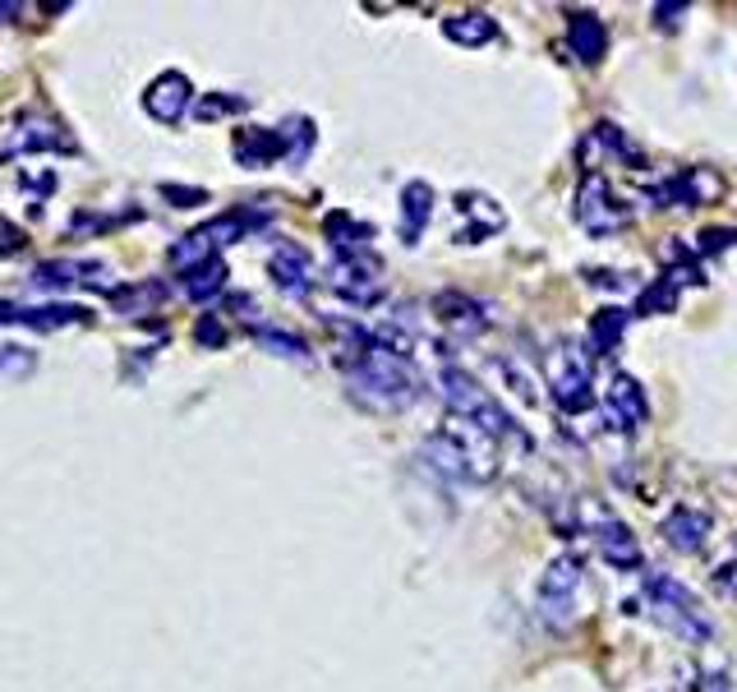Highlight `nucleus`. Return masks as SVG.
<instances>
[{
    "label": "nucleus",
    "instance_id": "1",
    "mask_svg": "<svg viewBox=\"0 0 737 692\" xmlns=\"http://www.w3.org/2000/svg\"><path fill=\"white\" fill-rule=\"evenodd\" d=\"M337 370L351 383V393L374 411H405L420 401V379L411 370V356L387 346L378 333H364L346 323V346L337 351Z\"/></svg>",
    "mask_w": 737,
    "mask_h": 692
},
{
    "label": "nucleus",
    "instance_id": "2",
    "mask_svg": "<svg viewBox=\"0 0 737 692\" xmlns=\"http://www.w3.org/2000/svg\"><path fill=\"white\" fill-rule=\"evenodd\" d=\"M438 393H442V401H448V411H452L457 420L484 430V434L494 438V444H526V448H530V438H521L516 420L498 407V397L484 388L479 379L465 374L461 364H442V370H438Z\"/></svg>",
    "mask_w": 737,
    "mask_h": 692
},
{
    "label": "nucleus",
    "instance_id": "3",
    "mask_svg": "<svg viewBox=\"0 0 737 692\" xmlns=\"http://www.w3.org/2000/svg\"><path fill=\"white\" fill-rule=\"evenodd\" d=\"M646 605L654 609L659 623L673 628V638L696 642V646L714 638V623H710V614L701 609V601H696V595L669 572H646Z\"/></svg>",
    "mask_w": 737,
    "mask_h": 692
},
{
    "label": "nucleus",
    "instance_id": "4",
    "mask_svg": "<svg viewBox=\"0 0 737 692\" xmlns=\"http://www.w3.org/2000/svg\"><path fill=\"white\" fill-rule=\"evenodd\" d=\"M590 356L576 342H558L549 351V388L562 411H586L590 407Z\"/></svg>",
    "mask_w": 737,
    "mask_h": 692
},
{
    "label": "nucleus",
    "instance_id": "5",
    "mask_svg": "<svg viewBox=\"0 0 737 692\" xmlns=\"http://www.w3.org/2000/svg\"><path fill=\"white\" fill-rule=\"evenodd\" d=\"M576 595H580V564L572 554H558L549 564L545 582H539V619L549 628H572L576 623Z\"/></svg>",
    "mask_w": 737,
    "mask_h": 692
},
{
    "label": "nucleus",
    "instance_id": "6",
    "mask_svg": "<svg viewBox=\"0 0 737 692\" xmlns=\"http://www.w3.org/2000/svg\"><path fill=\"white\" fill-rule=\"evenodd\" d=\"M576 218L590 236H613V231H623L632 222V208H623L613 199L604 176H586L580 181V195H576Z\"/></svg>",
    "mask_w": 737,
    "mask_h": 692
},
{
    "label": "nucleus",
    "instance_id": "7",
    "mask_svg": "<svg viewBox=\"0 0 737 692\" xmlns=\"http://www.w3.org/2000/svg\"><path fill=\"white\" fill-rule=\"evenodd\" d=\"M586 522H590V541L599 549V559L609 568H636L641 564V545H636L632 527L623 517H613L609 508H586Z\"/></svg>",
    "mask_w": 737,
    "mask_h": 692
},
{
    "label": "nucleus",
    "instance_id": "8",
    "mask_svg": "<svg viewBox=\"0 0 737 692\" xmlns=\"http://www.w3.org/2000/svg\"><path fill=\"white\" fill-rule=\"evenodd\" d=\"M378 259L374 255H337L333 259V292L341 296V300H351V305H374L378 300Z\"/></svg>",
    "mask_w": 737,
    "mask_h": 692
},
{
    "label": "nucleus",
    "instance_id": "9",
    "mask_svg": "<svg viewBox=\"0 0 737 692\" xmlns=\"http://www.w3.org/2000/svg\"><path fill=\"white\" fill-rule=\"evenodd\" d=\"M604 416H609V425L613 430H641L646 420H650V401L641 393V383H636L632 374H613L609 379V388H604Z\"/></svg>",
    "mask_w": 737,
    "mask_h": 692
},
{
    "label": "nucleus",
    "instance_id": "10",
    "mask_svg": "<svg viewBox=\"0 0 737 692\" xmlns=\"http://www.w3.org/2000/svg\"><path fill=\"white\" fill-rule=\"evenodd\" d=\"M189 98H193V88H189L185 74L166 70V74H158V79L148 84L143 107H148V115H158V121H166V125H176L180 115H185V107H189Z\"/></svg>",
    "mask_w": 737,
    "mask_h": 692
},
{
    "label": "nucleus",
    "instance_id": "11",
    "mask_svg": "<svg viewBox=\"0 0 737 692\" xmlns=\"http://www.w3.org/2000/svg\"><path fill=\"white\" fill-rule=\"evenodd\" d=\"M434 314H438L442 329H452L457 337H479L484 323H489V319H484V305L471 300V296H461V292H442L434 300Z\"/></svg>",
    "mask_w": 737,
    "mask_h": 692
},
{
    "label": "nucleus",
    "instance_id": "12",
    "mask_svg": "<svg viewBox=\"0 0 737 692\" xmlns=\"http://www.w3.org/2000/svg\"><path fill=\"white\" fill-rule=\"evenodd\" d=\"M267 273H273V282L286 296H304L314 286V268H309V255L300 245H277L273 259H267Z\"/></svg>",
    "mask_w": 737,
    "mask_h": 692
},
{
    "label": "nucleus",
    "instance_id": "13",
    "mask_svg": "<svg viewBox=\"0 0 737 692\" xmlns=\"http://www.w3.org/2000/svg\"><path fill=\"white\" fill-rule=\"evenodd\" d=\"M457 208H461L465 218H471V226L457 231L461 245H475V240L489 236V231H502V226H508V213H502L498 199H489V195H461Z\"/></svg>",
    "mask_w": 737,
    "mask_h": 692
},
{
    "label": "nucleus",
    "instance_id": "14",
    "mask_svg": "<svg viewBox=\"0 0 737 692\" xmlns=\"http://www.w3.org/2000/svg\"><path fill=\"white\" fill-rule=\"evenodd\" d=\"M604 47H609V33H604V24H599L595 14H586V10L567 14V51L576 55L580 65H595L599 55H604Z\"/></svg>",
    "mask_w": 737,
    "mask_h": 692
},
{
    "label": "nucleus",
    "instance_id": "15",
    "mask_svg": "<svg viewBox=\"0 0 737 692\" xmlns=\"http://www.w3.org/2000/svg\"><path fill=\"white\" fill-rule=\"evenodd\" d=\"M442 37L457 47H489L498 37V18L484 14V10H461L442 18Z\"/></svg>",
    "mask_w": 737,
    "mask_h": 692
},
{
    "label": "nucleus",
    "instance_id": "16",
    "mask_svg": "<svg viewBox=\"0 0 737 692\" xmlns=\"http://www.w3.org/2000/svg\"><path fill=\"white\" fill-rule=\"evenodd\" d=\"M434 218V189L429 181H411L401 189V240L415 245L424 236V226Z\"/></svg>",
    "mask_w": 737,
    "mask_h": 692
},
{
    "label": "nucleus",
    "instance_id": "17",
    "mask_svg": "<svg viewBox=\"0 0 737 692\" xmlns=\"http://www.w3.org/2000/svg\"><path fill=\"white\" fill-rule=\"evenodd\" d=\"M88 310L79 305H42V310H28V305H0V323H28V329H65V323H84Z\"/></svg>",
    "mask_w": 737,
    "mask_h": 692
},
{
    "label": "nucleus",
    "instance_id": "18",
    "mask_svg": "<svg viewBox=\"0 0 737 692\" xmlns=\"http://www.w3.org/2000/svg\"><path fill=\"white\" fill-rule=\"evenodd\" d=\"M286 158V134L282 129H240L236 134V162L240 166H267Z\"/></svg>",
    "mask_w": 737,
    "mask_h": 692
},
{
    "label": "nucleus",
    "instance_id": "19",
    "mask_svg": "<svg viewBox=\"0 0 737 692\" xmlns=\"http://www.w3.org/2000/svg\"><path fill=\"white\" fill-rule=\"evenodd\" d=\"M710 535V517L696 512V508H673V517H664V541L677 554H696Z\"/></svg>",
    "mask_w": 737,
    "mask_h": 692
},
{
    "label": "nucleus",
    "instance_id": "20",
    "mask_svg": "<svg viewBox=\"0 0 737 692\" xmlns=\"http://www.w3.org/2000/svg\"><path fill=\"white\" fill-rule=\"evenodd\" d=\"M705 195H714V181H710V176H701V171H683L677 181L650 189V199H659V203H683V208L701 203Z\"/></svg>",
    "mask_w": 737,
    "mask_h": 692
},
{
    "label": "nucleus",
    "instance_id": "21",
    "mask_svg": "<svg viewBox=\"0 0 737 692\" xmlns=\"http://www.w3.org/2000/svg\"><path fill=\"white\" fill-rule=\"evenodd\" d=\"M623 333H627V314L613 310V305H604V310L590 319V346H595V356H613L617 342H623Z\"/></svg>",
    "mask_w": 737,
    "mask_h": 692
},
{
    "label": "nucleus",
    "instance_id": "22",
    "mask_svg": "<svg viewBox=\"0 0 737 692\" xmlns=\"http://www.w3.org/2000/svg\"><path fill=\"white\" fill-rule=\"evenodd\" d=\"M327 236H333V249H337V255H374V249H368V226L351 222L346 213H333V218H327Z\"/></svg>",
    "mask_w": 737,
    "mask_h": 692
},
{
    "label": "nucleus",
    "instance_id": "23",
    "mask_svg": "<svg viewBox=\"0 0 737 692\" xmlns=\"http://www.w3.org/2000/svg\"><path fill=\"white\" fill-rule=\"evenodd\" d=\"M166 292H162V286L158 282H139V286H125V292H111V305H115V310H121V314H143V310H152V305H158Z\"/></svg>",
    "mask_w": 737,
    "mask_h": 692
},
{
    "label": "nucleus",
    "instance_id": "24",
    "mask_svg": "<svg viewBox=\"0 0 737 692\" xmlns=\"http://www.w3.org/2000/svg\"><path fill=\"white\" fill-rule=\"evenodd\" d=\"M226 286V263L222 259H212V263H203V268H193V273L185 277V292H189V300H212Z\"/></svg>",
    "mask_w": 737,
    "mask_h": 692
},
{
    "label": "nucleus",
    "instance_id": "25",
    "mask_svg": "<svg viewBox=\"0 0 737 692\" xmlns=\"http://www.w3.org/2000/svg\"><path fill=\"white\" fill-rule=\"evenodd\" d=\"M37 370V356L28 351V346H18V342H0V383H10V379H28Z\"/></svg>",
    "mask_w": 737,
    "mask_h": 692
},
{
    "label": "nucleus",
    "instance_id": "26",
    "mask_svg": "<svg viewBox=\"0 0 737 692\" xmlns=\"http://www.w3.org/2000/svg\"><path fill=\"white\" fill-rule=\"evenodd\" d=\"M259 346H267V351H277L286 360H309V346L296 337V333H282V329H254Z\"/></svg>",
    "mask_w": 737,
    "mask_h": 692
},
{
    "label": "nucleus",
    "instance_id": "27",
    "mask_svg": "<svg viewBox=\"0 0 737 692\" xmlns=\"http://www.w3.org/2000/svg\"><path fill=\"white\" fill-rule=\"evenodd\" d=\"M282 134H286V158H290V162H304L309 148H314V125H309V121H286Z\"/></svg>",
    "mask_w": 737,
    "mask_h": 692
},
{
    "label": "nucleus",
    "instance_id": "28",
    "mask_svg": "<svg viewBox=\"0 0 737 692\" xmlns=\"http://www.w3.org/2000/svg\"><path fill=\"white\" fill-rule=\"evenodd\" d=\"M673 305H677V286H673V277H659L650 292L636 300V310H641V314H659V310H673Z\"/></svg>",
    "mask_w": 737,
    "mask_h": 692
},
{
    "label": "nucleus",
    "instance_id": "29",
    "mask_svg": "<svg viewBox=\"0 0 737 692\" xmlns=\"http://www.w3.org/2000/svg\"><path fill=\"white\" fill-rule=\"evenodd\" d=\"M226 111H245V98H208L199 115H226Z\"/></svg>",
    "mask_w": 737,
    "mask_h": 692
},
{
    "label": "nucleus",
    "instance_id": "30",
    "mask_svg": "<svg viewBox=\"0 0 737 692\" xmlns=\"http://www.w3.org/2000/svg\"><path fill=\"white\" fill-rule=\"evenodd\" d=\"M193 337H199L203 346H222V342H226V333H222V323H217V319H203L199 329H193Z\"/></svg>",
    "mask_w": 737,
    "mask_h": 692
},
{
    "label": "nucleus",
    "instance_id": "31",
    "mask_svg": "<svg viewBox=\"0 0 737 692\" xmlns=\"http://www.w3.org/2000/svg\"><path fill=\"white\" fill-rule=\"evenodd\" d=\"M18 249H24V236L10 222H0V255H18Z\"/></svg>",
    "mask_w": 737,
    "mask_h": 692
},
{
    "label": "nucleus",
    "instance_id": "32",
    "mask_svg": "<svg viewBox=\"0 0 737 692\" xmlns=\"http://www.w3.org/2000/svg\"><path fill=\"white\" fill-rule=\"evenodd\" d=\"M733 236H737V231H705V249H724V245H733Z\"/></svg>",
    "mask_w": 737,
    "mask_h": 692
},
{
    "label": "nucleus",
    "instance_id": "33",
    "mask_svg": "<svg viewBox=\"0 0 737 692\" xmlns=\"http://www.w3.org/2000/svg\"><path fill=\"white\" fill-rule=\"evenodd\" d=\"M5 14H14V5H0V18H5Z\"/></svg>",
    "mask_w": 737,
    "mask_h": 692
}]
</instances>
